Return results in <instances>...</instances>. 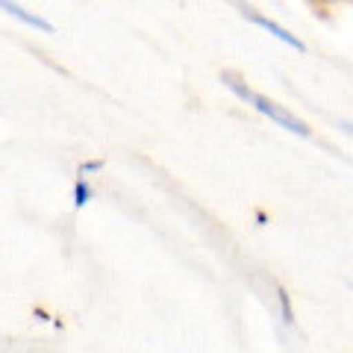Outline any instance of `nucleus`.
I'll use <instances>...</instances> for the list:
<instances>
[{
    "label": "nucleus",
    "mask_w": 353,
    "mask_h": 353,
    "mask_svg": "<svg viewBox=\"0 0 353 353\" xmlns=\"http://www.w3.org/2000/svg\"><path fill=\"white\" fill-rule=\"evenodd\" d=\"M221 80H224V85L230 88V92H233L239 101H245L248 106H253L256 109L259 115H265V118H271L274 124H280L283 130H289V132H294V136H309V127L303 124L301 118H294L289 109L285 106H280V103H274V101H268V97L265 94H259V92H253V88H248L245 83L239 80V77H233V74H224L221 77Z\"/></svg>",
    "instance_id": "f257e3e1"
},
{
    "label": "nucleus",
    "mask_w": 353,
    "mask_h": 353,
    "mask_svg": "<svg viewBox=\"0 0 353 353\" xmlns=\"http://www.w3.org/2000/svg\"><path fill=\"white\" fill-rule=\"evenodd\" d=\"M241 15H245L248 21H253V24H256V27H262L265 32H271L274 39H280L283 44H289V48L301 50V53L306 50V44H303L301 39H297V36H292V32L285 30L283 24H277V21H271V18H265L262 12H256V9H250V6H241Z\"/></svg>",
    "instance_id": "f03ea898"
},
{
    "label": "nucleus",
    "mask_w": 353,
    "mask_h": 353,
    "mask_svg": "<svg viewBox=\"0 0 353 353\" xmlns=\"http://www.w3.org/2000/svg\"><path fill=\"white\" fill-rule=\"evenodd\" d=\"M0 9H3L9 18H15V21H21V24H27V27L39 30V32H48V36H53V32H57V27H53L48 18L30 12V9H24L21 3H15V0H0Z\"/></svg>",
    "instance_id": "7ed1b4c3"
},
{
    "label": "nucleus",
    "mask_w": 353,
    "mask_h": 353,
    "mask_svg": "<svg viewBox=\"0 0 353 353\" xmlns=\"http://www.w3.org/2000/svg\"><path fill=\"white\" fill-rule=\"evenodd\" d=\"M88 197H92V189H88V183H85V180H77V185H74V203L83 206V203H88Z\"/></svg>",
    "instance_id": "20e7f679"
},
{
    "label": "nucleus",
    "mask_w": 353,
    "mask_h": 353,
    "mask_svg": "<svg viewBox=\"0 0 353 353\" xmlns=\"http://www.w3.org/2000/svg\"><path fill=\"white\" fill-rule=\"evenodd\" d=\"M97 168H101V162H85L83 168H80V174H85V171H97Z\"/></svg>",
    "instance_id": "39448f33"
},
{
    "label": "nucleus",
    "mask_w": 353,
    "mask_h": 353,
    "mask_svg": "<svg viewBox=\"0 0 353 353\" xmlns=\"http://www.w3.org/2000/svg\"><path fill=\"white\" fill-rule=\"evenodd\" d=\"M341 130H345V132H347V136L353 139V124H341Z\"/></svg>",
    "instance_id": "423d86ee"
}]
</instances>
